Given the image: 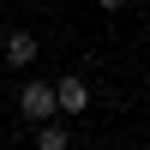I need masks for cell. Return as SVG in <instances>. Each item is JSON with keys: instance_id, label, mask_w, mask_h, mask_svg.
<instances>
[{"instance_id": "obj_2", "label": "cell", "mask_w": 150, "mask_h": 150, "mask_svg": "<svg viewBox=\"0 0 150 150\" xmlns=\"http://www.w3.org/2000/svg\"><path fill=\"white\" fill-rule=\"evenodd\" d=\"M54 108H60V114H84V108H90L84 78H60V84H54Z\"/></svg>"}, {"instance_id": "obj_1", "label": "cell", "mask_w": 150, "mask_h": 150, "mask_svg": "<svg viewBox=\"0 0 150 150\" xmlns=\"http://www.w3.org/2000/svg\"><path fill=\"white\" fill-rule=\"evenodd\" d=\"M18 108H24V120H36V126L54 120V114H60V108H54V84L30 78V84H24V96H18Z\"/></svg>"}, {"instance_id": "obj_5", "label": "cell", "mask_w": 150, "mask_h": 150, "mask_svg": "<svg viewBox=\"0 0 150 150\" xmlns=\"http://www.w3.org/2000/svg\"><path fill=\"white\" fill-rule=\"evenodd\" d=\"M96 6H102V12H120V6H126V0H96Z\"/></svg>"}, {"instance_id": "obj_4", "label": "cell", "mask_w": 150, "mask_h": 150, "mask_svg": "<svg viewBox=\"0 0 150 150\" xmlns=\"http://www.w3.org/2000/svg\"><path fill=\"white\" fill-rule=\"evenodd\" d=\"M36 144H42V150H66V126H54V120H42V132H36Z\"/></svg>"}, {"instance_id": "obj_3", "label": "cell", "mask_w": 150, "mask_h": 150, "mask_svg": "<svg viewBox=\"0 0 150 150\" xmlns=\"http://www.w3.org/2000/svg\"><path fill=\"white\" fill-rule=\"evenodd\" d=\"M30 60H36V36L30 30H12L6 36V66H30Z\"/></svg>"}]
</instances>
